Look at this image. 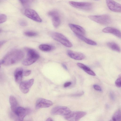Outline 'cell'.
<instances>
[{"label": "cell", "instance_id": "34", "mask_svg": "<svg viewBox=\"0 0 121 121\" xmlns=\"http://www.w3.org/2000/svg\"><path fill=\"white\" fill-rule=\"evenodd\" d=\"M6 42L5 40L0 41V47L4 44Z\"/></svg>", "mask_w": 121, "mask_h": 121}, {"label": "cell", "instance_id": "36", "mask_svg": "<svg viewBox=\"0 0 121 121\" xmlns=\"http://www.w3.org/2000/svg\"><path fill=\"white\" fill-rule=\"evenodd\" d=\"M46 121H53L51 117H49L48 118L47 120H46Z\"/></svg>", "mask_w": 121, "mask_h": 121}, {"label": "cell", "instance_id": "13", "mask_svg": "<svg viewBox=\"0 0 121 121\" xmlns=\"http://www.w3.org/2000/svg\"><path fill=\"white\" fill-rule=\"evenodd\" d=\"M106 2L108 8L111 10L116 12H121V6L119 4L113 0H106Z\"/></svg>", "mask_w": 121, "mask_h": 121}, {"label": "cell", "instance_id": "5", "mask_svg": "<svg viewBox=\"0 0 121 121\" xmlns=\"http://www.w3.org/2000/svg\"><path fill=\"white\" fill-rule=\"evenodd\" d=\"M88 17L92 21L103 25H108L112 22L111 17L109 15L106 14L89 15Z\"/></svg>", "mask_w": 121, "mask_h": 121}, {"label": "cell", "instance_id": "7", "mask_svg": "<svg viewBox=\"0 0 121 121\" xmlns=\"http://www.w3.org/2000/svg\"><path fill=\"white\" fill-rule=\"evenodd\" d=\"M69 3L74 7L85 10H90L92 7V4L88 2L70 1Z\"/></svg>", "mask_w": 121, "mask_h": 121}, {"label": "cell", "instance_id": "28", "mask_svg": "<svg viewBox=\"0 0 121 121\" xmlns=\"http://www.w3.org/2000/svg\"><path fill=\"white\" fill-rule=\"evenodd\" d=\"M19 23L20 25L22 26H25L27 25L26 21L23 19H21L19 21Z\"/></svg>", "mask_w": 121, "mask_h": 121}, {"label": "cell", "instance_id": "14", "mask_svg": "<svg viewBox=\"0 0 121 121\" xmlns=\"http://www.w3.org/2000/svg\"><path fill=\"white\" fill-rule=\"evenodd\" d=\"M69 26L72 31L77 36H84L86 33L84 29L79 26L70 23Z\"/></svg>", "mask_w": 121, "mask_h": 121}, {"label": "cell", "instance_id": "29", "mask_svg": "<svg viewBox=\"0 0 121 121\" xmlns=\"http://www.w3.org/2000/svg\"><path fill=\"white\" fill-rule=\"evenodd\" d=\"M93 87L96 90L100 91H101L102 90L101 88L98 85H93Z\"/></svg>", "mask_w": 121, "mask_h": 121}, {"label": "cell", "instance_id": "12", "mask_svg": "<svg viewBox=\"0 0 121 121\" xmlns=\"http://www.w3.org/2000/svg\"><path fill=\"white\" fill-rule=\"evenodd\" d=\"M53 103L51 101L43 98H39L37 100L36 104V108L39 109L49 107L53 105Z\"/></svg>", "mask_w": 121, "mask_h": 121}, {"label": "cell", "instance_id": "6", "mask_svg": "<svg viewBox=\"0 0 121 121\" xmlns=\"http://www.w3.org/2000/svg\"><path fill=\"white\" fill-rule=\"evenodd\" d=\"M86 113L83 111L71 112L67 115L64 116L65 118L69 121H77L85 116Z\"/></svg>", "mask_w": 121, "mask_h": 121}, {"label": "cell", "instance_id": "18", "mask_svg": "<svg viewBox=\"0 0 121 121\" xmlns=\"http://www.w3.org/2000/svg\"><path fill=\"white\" fill-rule=\"evenodd\" d=\"M77 65L88 74L93 76L95 75V73L89 68L85 65L80 63H77Z\"/></svg>", "mask_w": 121, "mask_h": 121}, {"label": "cell", "instance_id": "11", "mask_svg": "<svg viewBox=\"0 0 121 121\" xmlns=\"http://www.w3.org/2000/svg\"><path fill=\"white\" fill-rule=\"evenodd\" d=\"M48 14L52 18L54 26L55 28L58 27L60 23V20L58 12L55 10H52L48 12Z\"/></svg>", "mask_w": 121, "mask_h": 121}, {"label": "cell", "instance_id": "27", "mask_svg": "<svg viewBox=\"0 0 121 121\" xmlns=\"http://www.w3.org/2000/svg\"><path fill=\"white\" fill-rule=\"evenodd\" d=\"M121 76L120 75L115 82V84L117 87H121Z\"/></svg>", "mask_w": 121, "mask_h": 121}, {"label": "cell", "instance_id": "3", "mask_svg": "<svg viewBox=\"0 0 121 121\" xmlns=\"http://www.w3.org/2000/svg\"><path fill=\"white\" fill-rule=\"evenodd\" d=\"M27 57L22 61V64L26 66L30 65L36 62L39 59V56L35 50L31 48H26Z\"/></svg>", "mask_w": 121, "mask_h": 121}, {"label": "cell", "instance_id": "19", "mask_svg": "<svg viewBox=\"0 0 121 121\" xmlns=\"http://www.w3.org/2000/svg\"><path fill=\"white\" fill-rule=\"evenodd\" d=\"M9 101L11 111L13 112L18 107L17 101L16 98L13 95L10 96Z\"/></svg>", "mask_w": 121, "mask_h": 121}, {"label": "cell", "instance_id": "30", "mask_svg": "<svg viewBox=\"0 0 121 121\" xmlns=\"http://www.w3.org/2000/svg\"><path fill=\"white\" fill-rule=\"evenodd\" d=\"M31 73L30 70H27L23 72V75L25 76H29Z\"/></svg>", "mask_w": 121, "mask_h": 121}, {"label": "cell", "instance_id": "4", "mask_svg": "<svg viewBox=\"0 0 121 121\" xmlns=\"http://www.w3.org/2000/svg\"><path fill=\"white\" fill-rule=\"evenodd\" d=\"M50 35L53 39L64 46L69 48L72 46L71 43L62 34L57 32H52L50 33Z\"/></svg>", "mask_w": 121, "mask_h": 121}, {"label": "cell", "instance_id": "31", "mask_svg": "<svg viewBox=\"0 0 121 121\" xmlns=\"http://www.w3.org/2000/svg\"><path fill=\"white\" fill-rule=\"evenodd\" d=\"M84 91H82L74 94V96H81L83 95L84 94Z\"/></svg>", "mask_w": 121, "mask_h": 121}, {"label": "cell", "instance_id": "26", "mask_svg": "<svg viewBox=\"0 0 121 121\" xmlns=\"http://www.w3.org/2000/svg\"><path fill=\"white\" fill-rule=\"evenodd\" d=\"M7 19V16L3 14H0V24L6 21Z\"/></svg>", "mask_w": 121, "mask_h": 121}, {"label": "cell", "instance_id": "23", "mask_svg": "<svg viewBox=\"0 0 121 121\" xmlns=\"http://www.w3.org/2000/svg\"><path fill=\"white\" fill-rule=\"evenodd\" d=\"M39 49L41 50L44 52H48L51 50L52 48V47L48 45L42 44L39 45Z\"/></svg>", "mask_w": 121, "mask_h": 121}, {"label": "cell", "instance_id": "1", "mask_svg": "<svg viewBox=\"0 0 121 121\" xmlns=\"http://www.w3.org/2000/svg\"><path fill=\"white\" fill-rule=\"evenodd\" d=\"M24 55L21 50H12L7 53L1 60L2 64L9 65L17 63L23 58Z\"/></svg>", "mask_w": 121, "mask_h": 121}, {"label": "cell", "instance_id": "20", "mask_svg": "<svg viewBox=\"0 0 121 121\" xmlns=\"http://www.w3.org/2000/svg\"><path fill=\"white\" fill-rule=\"evenodd\" d=\"M108 47L112 50L120 52L121 49L119 45L116 43L112 42H108L107 43Z\"/></svg>", "mask_w": 121, "mask_h": 121}, {"label": "cell", "instance_id": "22", "mask_svg": "<svg viewBox=\"0 0 121 121\" xmlns=\"http://www.w3.org/2000/svg\"><path fill=\"white\" fill-rule=\"evenodd\" d=\"M112 119L114 121H121V110L120 109H117L115 112L112 116Z\"/></svg>", "mask_w": 121, "mask_h": 121}, {"label": "cell", "instance_id": "17", "mask_svg": "<svg viewBox=\"0 0 121 121\" xmlns=\"http://www.w3.org/2000/svg\"><path fill=\"white\" fill-rule=\"evenodd\" d=\"M14 77L15 82L18 83H20L22 82L23 75V69L22 68H18L15 70Z\"/></svg>", "mask_w": 121, "mask_h": 121}, {"label": "cell", "instance_id": "16", "mask_svg": "<svg viewBox=\"0 0 121 121\" xmlns=\"http://www.w3.org/2000/svg\"><path fill=\"white\" fill-rule=\"evenodd\" d=\"M102 31L104 32L112 34L119 38H121V32L118 30L113 27H108L104 28Z\"/></svg>", "mask_w": 121, "mask_h": 121}, {"label": "cell", "instance_id": "21", "mask_svg": "<svg viewBox=\"0 0 121 121\" xmlns=\"http://www.w3.org/2000/svg\"><path fill=\"white\" fill-rule=\"evenodd\" d=\"M77 36L80 39L88 44L93 46L96 45H97V43L95 41L85 37L84 36Z\"/></svg>", "mask_w": 121, "mask_h": 121}, {"label": "cell", "instance_id": "15", "mask_svg": "<svg viewBox=\"0 0 121 121\" xmlns=\"http://www.w3.org/2000/svg\"><path fill=\"white\" fill-rule=\"evenodd\" d=\"M68 55L71 58L77 60H81L85 58V55L82 53L69 50L67 52Z\"/></svg>", "mask_w": 121, "mask_h": 121}, {"label": "cell", "instance_id": "32", "mask_svg": "<svg viewBox=\"0 0 121 121\" xmlns=\"http://www.w3.org/2000/svg\"><path fill=\"white\" fill-rule=\"evenodd\" d=\"M110 97L111 99L113 100L115 99V96L113 92L111 91L110 92Z\"/></svg>", "mask_w": 121, "mask_h": 121}, {"label": "cell", "instance_id": "10", "mask_svg": "<svg viewBox=\"0 0 121 121\" xmlns=\"http://www.w3.org/2000/svg\"><path fill=\"white\" fill-rule=\"evenodd\" d=\"M34 82L33 79L21 82L20 83L19 88L23 93L26 94L28 92L30 88L33 85Z\"/></svg>", "mask_w": 121, "mask_h": 121}, {"label": "cell", "instance_id": "24", "mask_svg": "<svg viewBox=\"0 0 121 121\" xmlns=\"http://www.w3.org/2000/svg\"><path fill=\"white\" fill-rule=\"evenodd\" d=\"M24 35L28 37H32L35 36L37 34L35 32L30 31H25L24 33Z\"/></svg>", "mask_w": 121, "mask_h": 121}, {"label": "cell", "instance_id": "2", "mask_svg": "<svg viewBox=\"0 0 121 121\" xmlns=\"http://www.w3.org/2000/svg\"><path fill=\"white\" fill-rule=\"evenodd\" d=\"M29 108L18 107L15 111L10 113L12 119L16 121H22L24 117L30 113Z\"/></svg>", "mask_w": 121, "mask_h": 121}, {"label": "cell", "instance_id": "8", "mask_svg": "<svg viewBox=\"0 0 121 121\" xmlns=\"http://www.w3.org/2000/svg\"><path fill=\"white\" fill-rule=\"evenodd\" d=\"M71 111L68 107L65 106H59L53 108L51 111L52 114L64 116L69 113Z\"/></svg>", "mask_w": 121, "mask_h": 121}, {"label": "cell", "instance_id": "25", "mask_svg": "<svg viewBox=\"0 0 121 121\" xmlns=\"http://www.w3.org/2000/svg\"><path fill=\"white\" fill-rule=\"evenodd\" d=\"M22 5L25 7H29L30 4L29 0H19Z\"/></svg>", "mask_w": 121, "mask_h": 121}, {"label": "cell", "instance_id": "35", "mask_svg": "<svg viewBox=\"0 0 121 121\" xmlns=\"http://www.w3.org/2000/svg\"><path fill=\"white\" fill-rule=\"evenodd\" d=\"M62 65L63 67L66 70H68L67 67L64 64H62Z\"/></svg>", "mask_w": 121, "mask_h": 121}, {"label": "cell", "instance_id": "39", "mask_svg": "<svg viewBox=\"0 0 121 121\" xmlns=\"http://www.w3.org/2000/svg\"></svg>", "mask_w": 121, "mask_h": 121}, {"label": "cell", "instance_id": "33", "mask_svg": "<svg viewBox=\"0 0 121 121\" xmlns=\"http://www.w3.org/2000/svg\"><path fill=\"white\" fill-rule=\"evenodd\" d=\"M71 84L70 82H67L65 83L64 84V86L65 87H67L70 86Z\"/></svg>", "mask_w": 121, "mask_h": 121}, {"label": "cell", "instance_id": "9", "mask_svg": "<svg viewBox=\"0 0 121 121\" xmlns=\"http://www.w3.org/2000/svg\"><path fill=\"white\" fill-rule=\"evenodd\" d=\"M24 14L26 17L34 21L39 22L42 21L41 18L38 13L33 9H26L24 11Z\"/></svg>", "mask_w": 121, "mask_h": 121}, {"label": "cell", "instance_id": "38", "mask_svg": "<svg viewBox=\"0 0 121 121\" xmlns=\"http://www.w3.org/2000/svg\"></svg>", "mask_w": 121, "mask_h": 121}, {"label": "cell", "instance_id": "37", "mask_svg": "<svg viewBox=\"0 0 121 121\" xmlns=\"http://www.w3.org/2000/svg\"><path fill=\"white\" fill-rule=\"evenodd\" d=\"M2 30L0 29V33L1 32V31Z\"/></svg>", "mask_w": 121, "mask_h": 121}]
</instances>
